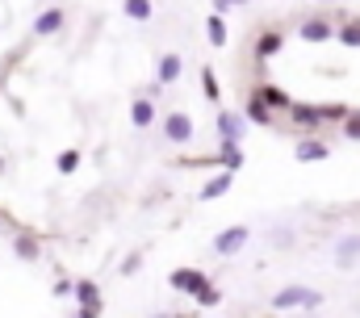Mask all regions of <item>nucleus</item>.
Listing matches in <instances>:
<instances>
[{"instance_id":"nucleus-1","label":"nucleus","mask_w":360,"mask_h":318,"mask_svg":"<svg viewBox=\"0 0 360 318\" xmlns=\"http://www.w3.org/2000/svg\"><path fill=\"white\" fill-rule=\"evenodd\" d=\"M168 285L180 289V293H193L197 298V306H218L222 302V293L205 281V272H197V268H176V272H168Z\"/></svg>"},{"instance_id":"nucleus-2","label":"nucleus","mask_w":360,"mask_h":318,"mask_svg":"<svg viewBox=\"0 0 360 318\" xmlns=\"http://www.w3.org/2000/svg\"><path fill=\"white\" fill-rule=\"evenodd\" d=\"M323 298L314 293V289H306V285H289V289H281L276 298H272V310H293V306H319Z\"/></svg>"},{"instance_id":"nucleus-3","label":"nucleus","mask_w":360,"mask_h":318,"mask_svg":"<svg viewBox=\"0 0 360 318\" xmlns=\"http://www.w3.org/2000/svg\"><path fill=\"white\" fill-rule=\"evenodd\" d=\"M248 238H252V231H248V227H231V231H222V235L214 238V251H218V255H235Z\"/></svg>"},{"instance_id":"nucleus-4","label":"nucleus","mask_w":360,"mask_h":318,"mask_svg":"<svg viewBox=\"0 0 360 318\" xmlns=\"http://www.w3.org/2000/svg\"><path fill=\"white\" fill-rule=\"evenodd\" d=\"M164 134H168L172 143H188V139H193V117H188V113H172V117L164 122Z\"/></svg>"},{"instance_id":"nucleus-5","label":"nucleus","mask_w":360,"mask_h":318,"mask_svg":"<svg viewBox=\"0 0 360 318\" xmlns=\"http://www.w3.org/2000/svg\"><path fill=\"white\" fill-rule=\"evenodd\" d=\"M356 260H360V235H344L335 243V264L348 268V264H356Z\"/></svg>"},{"instance_id":"nucleus-6","label":"nucleus","mask_w":360,"mask_h":318,"mask_svg":"<svg viewBox=\"0 0 360 318\" xmlns=\"http://www.w3.org/2000/svg\"><path fill=\"white\" fill-rule=\"evenodd\" d=\"M327 155H331V151H327V143H319V139H302V143H297V159H302V163H323Z\"/></svg>"},{"instance_id":"nucleus-7","label":"nucleus","mask_w":360,"mask_h":318,"mask_svg":"<svg viewBox=\"0 0 360 318\" xmlns=\"http://www.w3.org/2000/svg\"><path fill=\"white\" fill-rule=\"evenodd\" d=\"M59 25H63V8H46L34 17V34H59Z\"/></svg>"},{"instance_id":"nucleus-8","label":"nucleus","mask_w":360,"mask_h":318,"mask_svg":"<svg viewBox=\"0 0 360 318\" xmlns=\"http://www.w3.org/2000/svg\"><path fill=\"white\" fill-rule=\"evenodd\" d=\"M130 122H134V126H139V130H147V126H151V122H155V105H151V101H147V96H139V101H134V105H130Z\"/></svg>"},{"instance_id":"nucleus-9","label":"nucleus","mask_w":360,"mask_h":318,"mask_svg":"<svg viewBox=\"0 0 360 318\" xmlns=\"http://www.w3.org/2000/svg\"><path fill=\"white\" fill-rule=\"evenodd\" d=\"M218 134H222L226 143H239V134H243V117H239V113H218Z\"/></svg>"},{"instance_id":"nucleus-10","label":"nucleus","mask_w":360,"mask_h":318,"mask_svg":"<svg viewBox=\"0 0 360 318\" xmlns=\"http://www.w3.org/2000/svg\"><path fill=\"white\" fill-rule=\"evenodd\" d=\"M180 72H184V59L180 55H160V84L180 80Z\"/></svg>"},{"instance_id":"nucleus-11","label":"nucleus","mask_w":360,"mask_h":318,"mask_svg":"<svg viewBox=\"0 0 360 318\" xmlns=\"http://www.w3.org/2000/svg\"><path fill=\"white\" fill-rule=\"evenodd\" d=\"M122 13H126L130 21H151L155 4H151V0H122Z\"/></svg>"},{"instance_id":"nucleus-12","label":"nucleus","mask_w":360,"mask_h":318,"mask_svg":"<svg viewBox=\"0 0 360 318\" xmlns=\"http://www.w3.org/2000/svg\"><path fill=\"white\" fill-rule=\"evenodd\" d=\"M331 34H335V30H331V25H327V21H319V17H314V21H306V25H302V38H306V42H327V38H331Z\"/></svg>"},{"instance_id":"nucleus-13","label":"nucleus","mask_w":360,"mask_h":318,"mask_svg":"<svg viewBox=\"0 0 360 318\" xmlns=\"http://www.w3.org/2000/svg\"><path fill=\"white\" fill-rule=\"evenodd\" d=\"M205 38H210L214 46H226V21H222V13H210V21H205Z\"/></svg>"},{"instance_id":"nucleus-14","label":"nucleus","mask_w":360,"mask_h":318,"mask_svg":"<svg viewBox=\"0 0 360 318\" xmlns=\"http://www.w3.org/2000/svg\"><path fill=\"white\" fill-rule=\"evenodd\" d=\"M256 96H260L269 109H285V105H289V96H285L276 84H260V88H256Z\"/></svg>"},{"instance_id":"nucleus-15","label":"nucleus","mask_w":360,"mask_h":318,"mask_svg":"<svg viewBox=\"0 0 360 318\" xmlns=\"http://www.w3.org/2000/svg\"><path fill=\"white\" fill-rule=\"evenodd\" d=\"M76 302L89 306V310H101V298H96V285L92 281H76Z\"/></svg>"},{"instance_id":"nucleus-16","label":"nucleus","mask_w":360,"mask_h":318,"mask_svg":"<svg viewBox=\"0 0 360 318\" xmlns=\"http://www.w3.org/2000/svg\"><path fill=\"white\" fill-rule=\"evenodd\" d=\"M226 189H231V172H222V176H214V180H210V184L201 189V201H214V197H222Z\"/></svg>"},{"instance_id":"nucleus-17","label":"nucleus","mask_w":360,"mask_h":318,"mask_svg":"<svg viewBox=\"0 0 360 318\" xmlns=\"http://www.w3.org/2000/svg\"><path fill=\"white\" fill-rule=\"evenodd\" d=\"M281 42H285V38H281L276 30H269V34L256 42V55H260V59H269V55H276V51H281Z\"/></svg>"},{"instance_id":"nucleus-18","label":"nucleus","mask_w":360,"mask_h":318,"mask_svg":"<svg viewBox=\"0 0 360 318\" xmlns=\"http://www.w3.org/2000/svg\"><path fill=\"white\" fill-rule=\"evenodd\" d=\"M293 122H297V126H310V122L319 126V122H323V113H319V109H310V105H293Z\"/></svg>"},{"instance_id":"nucleus-19","label":"nucleus","mask_w":360,"mask_h":318,"mask_svg":"<svg viewBox=\"0 0 360 318\" xmlns=\"http://www.w3.org/2000/svg\"><path fill=\"white\" fill-rule=\"evenodd\" d=\"M248 117H252V122H260V126H264V122H272L269 105H264L260 96H252V101H248Z\"/></svg>"},{"instance_id":"nucleus-20","label":"nucleus","mask_w":360,"mask_h":318,"mask_svg":"<svg viewBox=\"0 0 360 318\" xmlns=\"http://www.w3.org/2000/svg\"><path fill=\"white\" fill-rule=\"evenodd\" d=\"M13 247H17V255H21V260H38V243H34L30 235H17V238H13Z\"/></svg>"},{"instance_id":"nucleus-21","label":"nucleus","mask_w":360,"mask_h":318,"mask_svg":"<svg viewBox=\"0 0 360 318\" xmlns=\"http://www.w3.org/2000/svg\"><path fill=\"white\" fill-rule=\"evenodd\" d=\"M201 88H205V96H210V101H218V96H222V84H218V76H214L210 68L201 72Z\"/></svg>"},{"instance_id":"nucleus-22","label":"nucleus","mask_w":360,"mask_h":318,"mask_svg":"<svg viewBox=\"0 0 360 318\" xmlns=\"http://www.w3.org/2000/svg\"><path fill=\"white\" fill-rule=\"evenodd\" d=\"M222 163H226V172H235V167L243 163V155H239V143H226V147H222Z\"/></svg>"},{"instance_id":"nucleus-23","label":"nucleus","mask_w":360,"mask_h":318,"mask_svg":"<svg viewBox=\"0 0 360 318\" xmlns=\"http://www.w3.org/2000/svg\"><path fill=\"white\" fill-rule=\"evenodd\" d=\"M335 34H340V42H344V46H360V21L344 25V30H335Z\"/></svg>"},{"instance_id":"nucleus-24","label":"nucleus","mask_w":360,"mask_h":318,"mask_svg":"<svg viewBox=\"0 0 360 318\" xmlns=\"http://www.w3.org/2000/svg\"><path fill=\"white\" fill-rule=\"evenodd\" d=\"M76 167H80V151H63V155H59V172H63V176H72Z\"/></svg>"},{"instance_id":"nucleus-25","label":"nucleus","mask_w":360,"mask_h":318,"mask_svg":"<svg viewBox=\"0 0 360 318\" xmlns=\"http://www.w3.org/2000/svg\"><path fill=\"white\" fill-rule=\"evenodd\" d=\"M344 134H348V139H360V113H348V117H344Z\"/></svg>"},{"instance_id":"nucleus-26","label":"nucleus","mask_w":360,"mask_h":318,"mask_svg":"<svg viewBox=\"0 0 360 318\" xmlns=\"http://www.w3.org/2000/svg\"><path fill=\"white\" fill-rule=\"evenodd\" d=\"M139 260H143V255H130V260L122 264V272H126V276H130V272H139Z\"/></svg>"},{"instance_id":"nucleus-27","label":"nucleus","mask_w":360,"mask_h":318,"mask_svg":"<svg viewBox=\"0 0 360 318\" xmlns=\"http://www.w3.org/2000/svg\"><path fill=\"white\" fill-rule=\"evenodd\" d=\"M231 4H248V0H214V13H226Z\"/></svg>"},{"instance_id":"nucleus-28","label":"nucleus","mask_w":360,"mask_h":318,"mask_svg":"<svg viewBox=\"0 0 360 318\" xmlns=\"http://www.w3.org/2000/svg\"><path fill=\"white\" fill-rule=\"evenodd\" d=\"M96 314H101V310H89V306H80V314H76V318H96Z\"/></svg>"},{"instance_id":"nucleus-29","label":"nucleus","mask_w":360,"mask_h":318,"mask_svg":"<svg viewBox=\"0 0 360 318\" xmlns=\"http://www.w3.org/2000/svg\"><path fill=\"white\" fill-rule=\"evenodd\" d=\"M151 318H168V314H151Z\"/></svg>"}]
</instances>
